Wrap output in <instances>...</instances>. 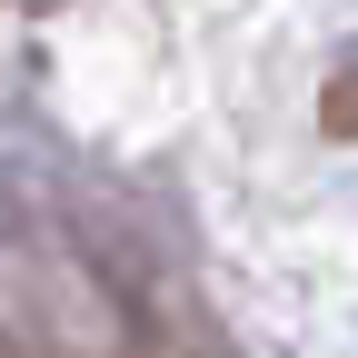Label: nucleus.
I'll use <instances>...</instances> for the list:
<instances>
[{"label": "nucleus", "instance_id": "f257e3e1", "mask_svg": "<svg viewBox=\"0 0 358 358\" xmlns=\"http://www.w3.org/2000/svg\"><path fill=\"white\" fill-rule=\"evenodd\" d=\"M319 120H329V129H358V60L338 70V90H329V110H319Z\"/></svg>", "mask_w": 358, "mask_h": 358}]
</instances>
